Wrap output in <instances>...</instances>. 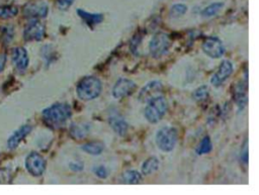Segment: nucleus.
Masks as SVG:
<instances>
[{"label":"nucleus","mask_w":259,"mask_h":195,"mask_svg":"<svg viewBox=\"0 0 259 195\" xmlns=\"http://www.w3.org/2000/svg\"><path fill=\"white\" fill-rule=\"evenodd\" d=\"M163 91V84L162 82L159 80H152L150 82H148L147 84L144 86L139 95L138 98L141 102L146 103L148 100H150L151 98L160 95Z\"/></svg>","instance_id":"11"},{"label":"nucleus","mask_w":259,"mask_h":195,"mask_svg":"<svg viewBox=\"0 0 259 195\" xmlns=\"http://www.w3.org/2000/svg\"><path fill=\"white\" fill-rule=\"evenodd\" d=\"M201 50L212 59H219L225 54V47L222 41L215 37L206 39L201 45Z\"/></svg>","instance_id":"8"},{"label":"nucleus","mask_w":259,"mask_h":195,"mask_svg":"<svg viewBox=\"0 0 259 195\" xmlns=\"http://www.w3.org/2000/svg\"><path fill=\"white\" fill-rule=\"evenodd\" d=\"M49 6L44 1H32L23 7V15L30 19L44 18L48 15Z\"/></svg>","instance_id":"10"},{"label":"nucleus","mask_w":259,"mask_h":195,"mask_svg":"<svg viewBox=\"0 0 259 195\" xmlns=\"http://www.w3.org/2000/svg\"><path fill=\"white\" fill-rule=\"evenodd\" d=\"M12 60L15 64V67L19 71H24L30 64V58H28L27 52L24 48L17 47L12 51Z\"/></svg>","instance_id":"14"},{"label":"nucleus","mask_w":259,"mask_h":195,"mask_svg":"<svg viewBox=\"0 0 259 195\" xmlns=\"http://www.w3.org/2000/svg\"><path fill=\"white\" fill-rule=\"evenodd\" d=\"M18 12L17 7L15 6H0V18L8 19L15 16Z\"/></svg>","instance_id":"25"},{"label":"nucleus","mask_w":259,"mask_h":195,"mask_svg":"<svg viewBox=\"0 0 259 195\" xmlns=\"http://www.w3.org/2000/svg\"><path fill=\"white\" fill-rule=\"evenodd\" d=\"M137 88L136 83L128 78L119 79L112 87L111 95L116 99H123L135 92Z\"/></svg>","instance_id":"7"},{"label":"nucleus","mask_w":259,"mask_h":195,"mask_svg":"<svg viewBox=\"0 0 259 195\" xmlns=\"http://www.w3.org/2000/svg\"><path fill=\"white\" fill-rule=\"evenodd\" d=\"M213 150V144H212V140L209 135H206L203 140L200 141L198 147L196 148L195 152L197 155L201 156V155H206L209 154L211 151Z\"/></svg>","instance_id":"22"},{"label":"nucleus","mask_w":259,"mask_h":195,"mask_svg":"<svg viewBox=\"0 0 259 195\" xmlns=\"http://www.w3.org/2000/svg\"><path fill=\"white\" fill-rule=\"evenodd\" d=\"M74 3V0H58L57 6L61 10H67L72 4Z\"/></svg>","instance_id":"29"},{"label":"nucleus","mask_w":259,"mask_h":195,"mask_svg":"<svg viewBox=\"0 0 259 195\" xmlns=\"http://www.w3.org/2000/svg\"><path fill=\"white\" fill-rule=\"evenodd\" d=\"M43 120L51 129L63 128L72 116V109L67 103H55L43 110Z\"/></svg>","instance_id":"1"},{"label":"nucleus","mask_w":259,"mask_h":195,"mask_svg":"<svg viewBox=\"0 0 259 195\" xmlns=\"http://www.w3.org/2000/svg\"><path fill=\"white\" fill-rule=\"evenodd\" d=\"M142 178V174L137 170H127L121 176L122 182L125 184H139Z\"/></svg>","instance_id":"21"},{"label":"nucleus","mask_w":259,"mask_h":195,"mask_svg":"<svg viewBox=\"0 0 259 195\" xmlns=\"http://www.w3.org/2000/svg\"><path fill=\"white\" fill-rule=\"evenodd\" d=\"M178 141V131L173 127H163L155 136V142L159 150L169 153L173 150Z\"/></svg>","instance_id":"4"},{"label":"nucleus","mask_w":259,"mask_h":195,"mask_svg":"<svg viewBox=\"0 0 259 195\" xmlns=\"http://www.w3.org/2000/svg\"><path fill=\"white\" fill-rule=\"evenodd\" d=\"M223 6H224L223 2H214L201 11V15L204 17H212L216 15L223 8Z\"/></svg>","instance_id":"24"},{"label":"nucleus","mask_w":259,"mask_h":195,"mask_svg":"<svg viewBox=\"0 0 259 195\" xmlns=\"http://www.w3.org/2000/svg\"><path fill=\"white\" fill-rule=\"evenodd\" d=\"M171 39L165 33L155 34L149 43V52L153 58L158 59L164 56L171 47Z\"/></svg>","instance_id":"5"},{"label":"nucleus","mask_w":259,"mask_h":195,"mask_svg":"<svg viewBox=\"0 0 259 195\" xmlns=\"http://www.w3.org/2000/svg\"><path fill=\"white\" fill-rule=\"evenodd\" d=\"M108 124H109L111 130L117 134H119L120 136H124L127 134L129 126H128L127 122L125 121V119L120 114H118V113L111 114L108 118Z\"/></svg>","instance_id":"13"},{"label":"nucleus","mask_w":259,"mask_h":195,"mask_svg":"<svg viewBox=\"0 0 259 195\" xmlns=\"http://www.w3.org/2000/svg\"><path fill=\"white\" fill-rule=\"evenodd\" d=\"M93 173L96 177L100 178V179H106L109 175V172L107 170V168L105 166H102V165H99V166H96L93 168Z\"/></svg>","instance_id":"27"},{"label":"nucleus","mask_w":259,"mask_h":195,"mask_svg":"<svg viewBox=\"0 0 259 195\" xmlns=\"http://www.w3.org/2000/svg\"><path fill=\"white\" fill-rule=\"evenodd\" d=\"M90 129L86 124H72L69 130L70 135L76 140H83L88 134Z\"/></svg>","instance_id":"18"},{"label":"nucleus","mask_w":259,"mask_h":195,"mask_svg":"<svg viewBox=\"0 0 259 195\" xmlns=\"http://www.w3.org/2000/svg\"><path fill=\"white\" fill-rule=\"evenodd\" d=\"M142 42V36L140 34H136L133 39L131 40V44H130V47H131V50L133 53L136 54V50H138V47L140 46Z\"/></svg>","instance_id":"28"},{"label":"nucleus","mask_w":259,"mask_h":195,"mask_svg":"<svg viewBox=\"0 0 259 195\" xmlns=\"http://www.w3.org/2000/svg\"><path fill=\"white\" fill-rule=\"evenodd\" d=\"M168 110V101L166 98L160 94L157 95L146 102L145 109H144V117L146 121L152 125L158 124L165 117Z\"/></svg>","instance_id":"3"},{"label":"nucleus","mask_w":259,"mask_h":195,"mask_svg":"<svg viewBox=\"0 0 259 195\" xmlns=\"http://www.w3.org/2000/svg\"><path fill=\"white\" fill-rule=\"evenodd\" d=\"M241 161L244 163H248L249 161V154H248V140H246L244 147L242 148V153H241Z\"/></svg>","instance_id":"31"},{"label":"nucleus","mask_w":259,"mask_h":195,"mask_svg":"<svg viewBox=\"0 0 259 195\" xmlns=\"http://www.w3.org/2000/svg\"><path fill=\"white\" fill-rule=\"evenodd\" d=\"M6 63V55L5 54H0V72L4 69Z\"/></svg>","instance_id":"32"},{"label":"nucleus","mask_w":259,"mask_h":195,"mask_svg":"<svg viewBox=\"0 0 259 195\" xmlns=\"http://www.w3.org/2000/svg\"><path fill=\"white\" fill-rule=\"evenodd\" d=\"M233 73V64L229 60H224L218 70L215 72L211 79V83L214 87H220L223 85L225 81Z\"/></svg>","instance_id":"12"},{"label":"nucleus","mask_w":259,"mask_h":195,"mask_svg":"<svg viewBox=\"0 0 259 195\" xmlns=\"http://www.w3.org/2000/svg\"><path fill=\"white\" fill-rule=\"evenodd\" d=\"M82 151L91 156H99L104 151V144L100 141H91L81 147Z\"/></svg>","instance_id":"19"},{"label":"nucleus","mask_w":259,"mask_h":195,"mask_svg":"<svg viewBox=\"0 0 259 195\" xmlns=\"http://www.w3.org/2000/svg\"><path fill=\"white\" fill-rule=\"evenodd\" d=\"M102 91L100 80L94 76L83 77L76 86L77 96L83 101H91L96 99Z\"/></svg>","instance_id":"2"},{"label":"nucleus","mask_w":259,"mask_h":195,"mask_svg":"<svg viewBox=\"0 0 259 195\" xmlns=\"http://www.w3.org/2000/svg\"><path fill=\"white\" fill-rule=\"evenodd\" d=\"M233 98L240 110L244 109L247 104V84L244 85V82H238L233 88Z\"/></svg>","instance_id":"16"},{"label":"nucleus","mask_w":259,"mask_h":195,"mask_svg":"<svg viewBox=\"0 0 259 195\" xmlns=\"http://www.w3.org/2000/svg\"><path fill=\"white\" fill-rule=\"evenodd\" d=\"M186 11H187V6L182 3H179V4H174L171 7L169 14L172 18H177L182 16Z\"/></svg>","instance_id":"26"},{"label":"nucleus","mask_w":259,"mask_h":195,"mask_svg":"<svg viewBox=\"0 0 259 195\" xmlns=\"http://www.w3.org/2000/svg\"><path fill=\"white\" fill-rule=\"evenodd\" d=\"M69 168L74 171V172H80L83 170L84 168V164L82 162H77V161H73L69 163Z\"/></svg>","instance_id":"30"},{"label":"nucleus","mask_w":259,"mask_h":195,"mask_svg":"<svg viewBox=\"0 0 259 195\" xmlns=\"http://www.w3.org/2000/svg\"><path fill=\"white\" fill-rule=\"evenodd\" d=\"M46 35V27L39 19H33L28 23L23 32V38L25 41L40 42Z\"/></svg>","instance_id":"9"},{"label":"nucleus","mask_w":259,"mask_h":195,"mask_svg":"<svg viewBox=\"0 0 259 195\" xmlns=\"http://www.w3.org/2000/svg\"><path fill=\"white\" fill-rule=\"evenodd\" d=\"M33 130V127L30 126V125H24L22 127H20L17 130L14 131L13 134L10 135V137L8 138V142H7V145H8V148L10 150H13L15 149L20 143L21 141L23 140V138H25V136L27 134H30V132L32 131Z\"/></svg>","instance_id":"15"},{"label":"nucleus","mask_w":259,"mask_h":195,"mask_svg":"<svg viewBox=\"0 0 259 195\" xmlns=\"http://www.w3.org/2000/svg\"><path fill=\"white\" fill-rule=\"evenodd\" d=\"M77 14L81 19L84 20L86 24L90 27L99 24L103 20V15L101 13H91V12L85 11L83 9H77Z\"/></svg>","instance_id":"17"},{"label":"nucleus","mask_w":259,"mask_h":195,"mask_svg":"<svg viewBox=\"0 0 259 195\" xmlns=\"http://www.w3.org/2000/svg\"><path fill=\"white\" fill-rule=\"evenodd\" d=\"M47 167V162L45 158L37 153L32 152L25 159V168L27 172L35 177H40L44 174Z\"/></svg>","instance_id":"6"},{"label":"nucleus","mask_w":259,"mask_h":195,"mask_svg":"<svg viewBox=\"0 0 259 195\" xmlns=\"http://www.w3.org/2000/svg\"><path fill=\"white\" fill-rule=\"evenodd\" d=\"M210 95V89L207 85H203V86H199L197 87L193 93H192V97L195 101L197 102H201V101H205L209 98Z\"/></svg>","instance_id":"23"},{"label":"nucleus","mask_w":259,"mask_h":195,"mask_svg":"<svg viewBox=\"0 0 259 195\" xmlns=\"http://www.w3.org/2000/svg\"><path fill=\"white\" fill-rule=\"evenodd\" d=\"M159 168V160L156 157H150L142 164V174L151 175Z\"/></svg>","instance_id":"20"}]
</instances>
